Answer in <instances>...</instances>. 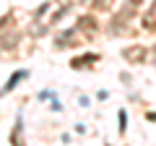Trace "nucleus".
I'll list each match as a JSON object with an SVG mask.
<instances>
[{"label": "nucleus", "mask_w": 156, "mask_h": 146, "mask_svg": "<svg viewBox=\"0 0 156 146\" xmlns=\"http://www.w3.org/2000/svg\"><path fill=\"white\" fill-rule=\"evenodd\" d=\"M122 55L128 57L130 63H143V60H146V50H143V47H128Z\"/></svg>", "instance_id": "1"}, {"label": "nucleus", "mask_w": 156, "mask_h": 146, "mask_svg": "<svg viewBox=\"0 0 156 146\" xmlns=\"http://www.w3.org/2000/svg\"><path fill=\"white\" fill-rule=\"evenodd\" d=\"M96 60H99L96 55H83V57H78V60H70V68H83V65H94Z\"/></svg>", "instance_id": "2"}, {"label": "nucleus", "mask_w": 156, "mask_h": 146, "mask_svg": "<svg viewBox=\"0 0 156 146\" xmlns=\"http://www.w3.org/2000/svg\"><path fill=\"white\" fill-rule=\"evenodd\" d=\"M23 76H26V71H16V73H13V76H11V78H8V84H5V86H3V94H5V91H11V89H13V86H16V84H18V81H21V78H23Z\"/></svg>", "instance_id": "3"}, {"label": "nucleus", "mask_w": 156, "mask_h": 146, "mask_svg": "<svg viewBox=\"0 0 156 146\" xmlns=\"http://www.w3.org/2000/svg\"><path fill=\"white\" fill-rule=\"evenodd\" d=\"M78 29H83V31H96V21H94V18H91V16H83V18H81V21H78Z\"/></svg>", "instance_id": "4"}, {"label": "nucleus", "mask_w": 156, "mask_h": 146, "mask_svg": "<svg viewBox=\"0 0 156 146\" xmlns=\"http://www.w3.org/2000/svg\"><path fill=\"white\" fill-rule=\"evenodd\" d=\"M21 133H23V125H21V123H16V128H13V136H11L13 146H23V141H21Z\"/></svg>", "instance_id": "5"}, {"label": "nucleus", "mask_w": 156, "mask_h": 146, "mask_svg": "<svg viewBox=\"0 0 156 146\" xmlns=\"http://www.w3.org/2000/svg\"><path fill=\"white\" fill-rule=\"evenodd\" d=\"M146 26H148V29H156V3H154V8H151V11H148V16H146Z\"/></svg>", "instance_id": "6"}, {"label": "nucleus", "mask_w": 156, "mask_h": 146, "mask_svg": "<svg viewBox=\"0 0 156 146\" xmlns=\"http://www.w3.org/2000/svg\"><path fill=\"white\" fill-rule=\"evenodd\" d=\"M125 120H128V115H125V110H120V130H125Z\"/></svg>", "instance_id": "7"}, {"label": "nucleus", "mask_w": 156, "mask_h": 146, "mask_svg": "<svg viewBox=\"0 0 156 146\" xmlns=\"http://www.w3.org/2000/svg\"><path fill=\"white\" fill-rule=\"evenodd\" d=\"M107 3L109 0H96V8H107Z\"/></svg>", "instance_id": "8"}, {"label": "nucleus", "mask_w": 156, "mask_h": 146, "mask_svg": "<svg viewBox=\"0 0 156 146\" xmlns=\"http://www.w3.org/2000/svg\"><path fill=\"white\" fill-rule=\"evenodd\" d=\"M128 3H130V5H133V8H138L140 3H143V0H128Z\"/></svg>", "instance_id": "9"}, {"label": "nucleus", "mask_w": 156, "mask_h": 146, "mask_svg": "<svg viewBox=\"0 0 156 146\" xmlns=\"http://www.w3.org/2000/svg\"><path fill=\"white\" fill-rule=\"evenodd\" d=\"M148 120H156V112H151V115H148Z\"/></svg>", "instance_id": "10"}]
</instances>
